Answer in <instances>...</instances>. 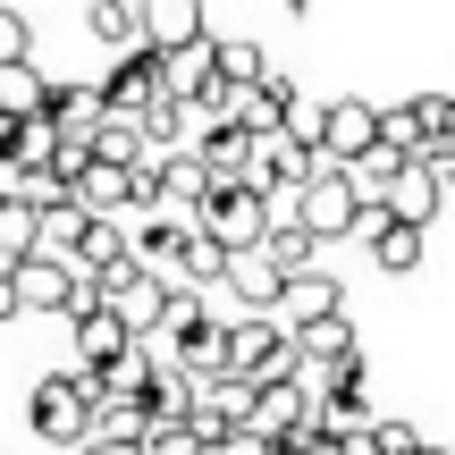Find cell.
I'll return each instance as SVG.
<instances>
[{
	"instance_id": "cell-1",
	"label": "cell",
	"mask_w": 455,
	"mask_h": 455,
	"mask_svg": "<svg viewBox=\"0 0 455 455\" xmlns=\"http://www.w3.org/2000/svg\"><path fill=\"white\" fill-rule=\"evenodd\" d=\"M220 329H228V379H244V388H278V379L304 371L295 329L278 312H244V321H220Z\"/></svg>"
},
{
	"instance_id": "cell-2",
	"label": "cell",
	"mask_w": 455,
	"mask_h": 455,
	"mask_svg": "<svg viewBox=\"0 0 455 455\" xmlns=\"http://www.w3.org/2000/svg\"><path fill=\"white\" fill-rule=\"evenodd\" d=\"M195 236H212L228 261H236V253H261L270 212H261L253 186H212V195H203V212H195Z\"/></svg>"
},
{
	"instance_id": "cell-3",
	"label": "cell",
	"mask_w": 455,
	"mask_h": 455,
	"mask_svg": "<svg viewBox=\"0 0 455 455\" xmlns=\"http://www.w3.org/2000/svg\"><path fill=\"white\" fill-rule=\"evenodd\" d=\"M26 422H34V439L43 447H84L93 439V396H84V379L76 371H51V379H34V405H26Z\"/></svg>"
},
{
	"instance_id": "cell-4",
	"label": "cell",
	"mask_w": 455,
	"mask_h": 455,
	"mask_svg": "<svg viewBox=\"0 0 455 455\" xmlns=\"http://www.w3.org/2000/svg\"><path fill=\"white\" fill-rule=\"evenodd\" d=\"M295 220H304V236L312 244H329V236H355V220H363V195H355V178L346 169H321V178L295 195Z\"/></svg>"
},
{
	"instance_id": "cell-5",
	"label": "cell",
	"mask_w": 455,
	"mask_h": 455,
	"mask_svg": "<svg viewBox=\"0 0 455 455\" xmlns=\"http://www.w3.org/2000/svg\"><path fill=\"white\" fill-rule=\"evenodd\" d=\"M93 93H101V118H144L161 101V51H127Z\"/></svg>"
},
{
	"instance_id": "cell-6",
	"label": "cell",
	"mask_w": 455,
	"mask_h": 455,
	"mask_svg": "<svg viewBox=\"0 0 455 455\" xmlns=\"http://www.w3.org/2000/svg\"><path fill=\"white\" fill-rule=\"evenodd\" d=\"M371 144H379V110L371 101H321V161L329 169H355Z\"/></svg>"
},
{
	"instance_id": "cell-7",
	"label": "cell",
	"mask_w": 455,
	"mask_h": 455,
	"mask_svg": "<svg viewBox=\"0 0 455 455\" xmlns=\"http://www.w3.org/2000/svg\"><path fill=\"white\" fill-rule=\"evenodd\" d=\"M439 203H447V169L439 161H405L396 186L379 195V212H388L396 228H422V236H430V212H439Z\"/></svg>"
},
{
	"instance_id": "cell-8",
	"label": "cell",
	"mask_w": 455,
	"mask_h": 455,
	"mask_svg": "<svg viewBox=\"0 0 455 455\" xmlns=\"http://www.w3.org/2000/svg\"><path fill=\"white\" fill-rule=\"evenodd\" d=\"M253 396H261V388H244V379H212V388H195V413H186L195 439L220 447L228 430H253Z\"/></svg>"
},
{
	"instance_id": "cell-9",
	"label": "cell",
	"mask_w": 455,
	"mask_h": 455,
	"mask_svg": "<svg viewBox=\"0 0 455 455\" xmlns=\"http://www.w3.org/2000/svg\"><path fill=\"white\" fill-rule=\"evenodd\" d=\"M287 110H295V84H287V76L270 68L261 84H244V93H236V110H228V127H244L253 144H270V135H287Z\"/></svg>"
},
{
	"instance_id": "cell-10",
	"label": "cell",
	"mask_w": 455,
	"mask_h": 455,
	"mask_svg": "<svg viewBox=\"0 0 455 455\" xmlns=\"http://www.w3.org/2000/svg\"><path fill=\"white\" fill-rule=\"evenodd\" d=\"M9 287H17V312H68V304H76V270H68L60 253L17 261V270H9Z\"/></svg>"
},
{
	"instance_id": "cell-11",
	"label": "cell",
	"mask_w": 455,
	"mask_h": 455,
	"mask_svg": "<svg viewBox=\"0 0 455 455\" xmlns=\"http://www.w3.org/2000/svg\"><path fill=\"white\" fill-rule=\"evenodd\" d=\"M212 43V26H203V0H144V51H195Z\"/></svg>"
},
{
	"instance_id": "cell-12",
	"label": "cell",
	"mask_w": 455,
	"mask_h": 455,
	"mask_svg": "<svg viewBox=\"0 0 455 455\" xmlns=\"http://www.w3.org/2000/svg\"><path fill=\"white\" fill-rule=\"evenodd\" d=\"M295 430H312V388H304V379L261 388V396H253V439L278 447V439H295Z\"/></svg>"
},
{
	"instance_id": "cell-13",
	"label": "cell",
	"mask_w": 455,
	"mask_h": 455,
	"mask_svg": "<svg viewBox=\"0 0 455 455\" xmlns=\"http://www.w3.org/2000/svg\"><path fill=\"white\" fill-rule=\"evenodd\" d=\"M203 195H212V178H203L195 152H169V161H152V212H203Z\"/></svg>"
},
{
	"instance_id": "cell-14",
	"label": "cell",
	"mask_w": 455,
	"mask_h": 455,
	"mask_svg": "<svg viewBox=\"0 0 455 455\" xmlns=\"http://www.w3.org/2000/svg\"><path fill=\"white\" fill-rule=\"evenodd\" d=\"M278 312H287L295 329H321V321H338V312H346V287H338L329 270H304V278H287Z\"/></svg>"
},
{
	"instance_id": "cell-15",
	"label": "cell",
	"mask_w": 455,
	"mask_h": 455,
	"mask_svg": "<svg viewBox=\"0 0 455 455\" xmlns=\"http://www.w3.org/2000/svg\"><path fill=\"white\" fill-rule=\"evenodd\" d=\"M195 161H203L212 186H244V178H253V135H244V127H203Z\"/></svg>"
},
{
	"instance_id": "cell-16",
	"label": "cell",
	"mask_w": 455,
	"mask_h": 455,
	"mask_svg": "<svg viewBox=\"0 0 455 455\" xmlns=\"http://www.w3.org/2000/svg\"><path fill=\"white\" fill-rule=\"evenodd\" d=\"M118 261H127V228H118V220H84L76 244H68V270H76V278H110Z\"/></svg>"
},
{
	"instance_id": "cell-17",
	"label": "cell",
	"mask_w": 455,
	"mask_h": 455,
	"mask_svg": "<svg viewBox=\"0 0 455 455\" xmlns=\"http://www.w3.org/2000/svg\"><path fill=\"white\" fill-rule=\"evenodd\" d=\"M203 93H212V43L169 51V60H161V101H178V110H203Z\"/></svg>"
},
{
	"instance_id": "cell-18",
	"label": "cell",
	"mask_w": 455,
	"mask_h": 455,
	"mask_svg": "<svg viewBox=\"0 0 455 455\" xmlns=\"http://www.w3.org/2000/svg\"><path fill=\"white\" fill-rule=\"evenodd\" d=\"M127 329H118V312L110 304H93V312H76V355H84V371H110L118 355H127Z\"/></svg>"
},
{
	"instance_id": "cell-19",
	"label": "cell",
	"mask_w": 455,
	"mask_h": 455,
	"mask_svg": "<svg viewBox=\"0 0 455 455\" xmlns=\"http://www.w3.org/2000/svg\"><path fill=\"white\" fill-rule=\"evenodd\" d=\"M84 26H93V43H110L127 60V51H144V0H93Z\"/></svg>"
},
{
	"instance_id": "cell-20",
	"label": "cell",
	"mask_w": 455,
	"mask_h": 455,
	"mask_svg": "<svg viewBox=\"0 0 455 455\" xmlns=\"http://www.w3.org/2000/svg\"><path fill=\"white\" fill-rule=\"evenodd\" d=\"M93 161H101V169H152L144 118H101V127H93Z\"/></svg>"
},
{
	"instance_id": "cell-21",
	"label": "cell",
	"mask_w": 455,
	"mask_h": 455,
	"mask_svg": "<svg viewBox=\"0 0 455 455\" xmlns=\"http://www.w3.org/2000/svg\"><path fill=\"white\" fill-rule=\"evenodd\" d=\"M228 287H236V304H244V312H278L287 278H278V270H270L261 253H236V261H228Z\"/></svg>"
},
{
	"instance_id": "cell-22",
	"label": "cell",
	"mask_w": 455,
	"mask_h": 455,
	"mask_svg": "<svg viewBox=\"0 0 455 455\" xmlns=\"http://www.w3.org/2000/svg\"><path fill=\"white\" fill-rule=\"evenodd\" d=\"M43 93H51V76H43L34 60L0 68V118H17V127H26V118H43Z\"/></svg>"
},
{
	"instance_id": "cell-23",
	"label": "cell",
	"mask_w": 455,
	"mask_h": 455,
	"mask_svg": "<svg viewBox=\"0 0 455 455\" xmlns=\"http://www.w3.org/2000/svg\"><path fill=\"white\" fill-rule=\"evenodd\" d=\"M295 355H304L312 371H338V363H363V355H355V329H346V312H338V321H321V329H295Z\"/></svg>"
},
{
	"instance_id": "cell-24",
	"label": "cell",
	"mask_w": 455,
	"mask_h": 455,
	"mask_svg": "<svg viewBox=\"0 0 455 455\" xmlns=\"http://www.w3.org/2000/svg\"><path fill=\"white\" fill-rule=\"evenodd\" d=\"M270 76V60H261V43H212V84H228V93H244V84H261Z\"/></svg>"
},
{
	"instance_id": "cell-25",
	"label": "cell",
	"mask_w": 455,
	"mask_h": 455,
	"mask_svg": "<svg viewBox=\"0 0 455 455\" xmlns=\"http://www.w3.org/2000/svg\"><path fill=\"white\" fill-rule=\"evenodd\" d=\"M43 253V220L26 212V203H0V270H17V261Z\"/></svg>"
},
{
	"instance_id": "cell-26",
	"label": "cell",
	"mask_w": 455,
	"mask_h": 455,
	"mask_svg": "<svg viewBox=\"0 0 455 455\" xmlns=\"http://www.w3.org/2000/svg\"><path fill=\"white\" fill-rule=\"evenodd\" d=\"M220 278H228V253H220L212 236H195V244H186V261H178V278H169V295H195V287H220Z\"/></svg>"
},
{
	"instance_id": "cell-27",
	"label": "cell",
	"mask_w": 455,
	"mask_h": 455,
	"mask_svg": "<svg viewBox=\"0 0 455 455\" xmlns=\"http://www.w3.org/2000/svg\"><path fill=\"white\" fill-rule=\"evenodd\" d=\"M422 253H430V236H422V228H379V236H371V261H379V270H422Z\"/></svg>"
},
{
	"instance_id": "cell-28",
	"label": "cell",
	"mask_w": 455,
	"mask_h": 455,
	"mask_svg": "<svg viewBox=\"0 0 455 455\" xmlns=\"http://www.w3.org/2000/svg\"><path fill=\"white\" fill-rule=\"evenodd\" d=\"M261 261H270L278 278H304L312 270V236L304 228H270V236H261Z\"/></svg>"
},
{
	"instance_id": "cell-29",
	"label": "cell",
	"mask_w": 455,
	"mask_h": 455,
	"mask_svg": "<svg viewBox=\"0 0 455 455\" xmlns=\"http://www.w3.org/2000/svg\"><path fill=\"white\" fill-rule=\"evenodd\" d=\"M363 455H422V430H413V422H371Z\"/></svg>"
},
{
	"instance_id": "cell-30",
	"label": "cell",
	"mask_w": 455,
	"mask_h": 455,
	"mask_svg": "<svg viewBox=\"0 0 455 455\" xmlns=\"http://www.w3.org/2000/svg\"><path fill=\"white\" fill-rule=\"evenodd\" d=\"M144 455H212V447L195 439V422H161V430L144 439Z\"/></svg>"
},
{
	"instance_id": "cell-31",
	"label": "cell",
	"mask_w": 455,
	"mask_h": 455,
	"mask_svg": "<svg viewBox=\"0 0 455 455\" xmlns=\"http://www.w3.org/2000/svg\"><path fill=\"white\" fill-rule=\"evenodd\" d=\"M26 51H34L26 17H17V9H0V68H17V60H26Z\"/></svg>"
},
{
	"instance_id": "cell-32",
	"label": "cell",
	"mask_w": 455,
	"mask_h": 455,
	"mask_svg": "<svg viewBox=\"0 0 455 455\" xmlns=\"http://www.w3.org/2000/svg\"><path fill=\"white\" fill-rule=\"evenodd\" d=\"M212 455H270V447H261V439H253V430H228V439H220Z\"/></svg>"
},
{
	"instance_id": "cell-33",
	"label": "cell",
	"mask_w": 455,
	"mask_h": 455,
	"mask_svg": "<svg viewBox=\"0 0 455 455\" xmlns=\"http://www.w3.org/2000/svg\"><path fill=\"white\" fill-rule=\"evenodd\" d=\"M76 455H144V447H135V439H84Z\"/></svg>"
},
{
	"instance_id": "cell-34",
	"label": "cell",
	"mask_w": 455,
	"mask_h": 455,
	"mask_svg": "<svg viewBox=\"0 0 455 455\" xmlns=\"http://www.w3.org/2000/svg\"><path fill=\"white\" fill-rule=\"evenodd\" d=\"M439 161H455V101H447V127H439Z\"/></svg>"
},
{
	"instance_id": "cell-35",
	"label": "cell",
	"mask_w": 455,
	"mask_h": 455,
	"mask_svg": "<svg viewBox=\"0 0 455 455\" xmlns=\"http://www.w3.org/2000/svg\"><path fill=\"white\" fill-rule=\"evenodd\" d=\"M0 321H17V287H9V270H0Z\"/></svg>"
},
{
	"instance_id": "cell-36",
	"label": "cell",
	"mask_w": 455,
	"mask_h": 455,
	"mask_svg": "<svg viewBox=\"0 0 455 455\" xmlns=\"http://www.w3.org/2000/svg\"><path fill=\"white\" fill-rule=\"evenodd\" d=\"M9 135H17V118H0V161H9Z\"/></svg>"
},
{
	"instance_id": "cell-37",
	"label": "cell",
	"mask_w": 455,
	"mask_h": 455,
	"mask_svg": "<svg viewBox=\"0 0 455 455\" xmlns=\"http://www.w3.org/2000/svg\"><path fill=\"white\" fill-rule=\"evenodd\" d=\"M422 455H447V447H422Z\"/></svg>"
},
{
	"instance_id": "cell-38",
	"label": "cell",
	"mask_w": 455,
	"mask_h": 455,
	"mask_svg": "<svg viewBox=\"0 0 455 455\" xmlns=\"http://www.w3.org/2000/svg\"><path fill=\"white\" fill-rule=\"evenodd\" d=\"M447 186H455V161H447Z\"/></svg>"
}]
</instances>
